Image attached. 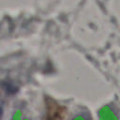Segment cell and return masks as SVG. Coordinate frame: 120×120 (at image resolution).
<instances>
[{"label":"cell","mask_w":120,"mask_h":120,"mask_svg":"<svg viewBox=\"0 0 120 120\" xmlns=\"http://www.w3.org/2000/svg\"><path fill=\"white\" fill-rule=\"evenodd\" d=\"M67 114V108L56 100L46 98L45 113L42 120H64Z\"/></svg>","instance_id":"6da1fadb"}]
</instances>
